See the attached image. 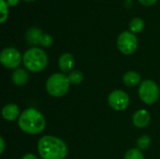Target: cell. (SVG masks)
Returning <instances> with one entry per match:
<instances>
[{"instance_id":"6da1fadb","label":"cell","mask_w":160,"mask_h":159,"mask_svg":"<svg viewBox=\"0 0 160 159\" xmlns=\"http://www.w3.org/2000/svg\"><path fill=\"white\" fill-rule=\"evenodd\" d=\"M38 151L42 159H65L68 156V146L65 142L50 135L38 141Z\"/></svg>"},{"instance_id":"7a4b0ae2","label":"cell","mask_w":160,"mask_h":159,"mask_svg":"<svg viewBox=\"0 0 160 159\" xmlns=\"http://www.w3.org/2000/svg\"><path fill=\"white\" fill-rule=\"evenodd\" d=\"M18 126L24 133L37 135L44 130L46 121L40 112L34 108H29L23 111L20 115Z\"/></svg>"},{"instance_id":"3957f363","label":"cell","mask_w":160,"mask_h":159,"mask_svg":"<svg viewBox=\"0 0 160 159\" xmlns=\"http://www.w3.org/2000/svg\"><path fill=\"white\" fill-rule=\"evenodd\" d=\"M24 67L31 72H40L48 66V55L40 48H31L22 56Z\"/></svg>"},{"instance_id":"277c9868","label":"cell","mask_w":160,"mask_h":159,"mask_svg":"<svg viewBox=\"0 0 160 159\" xmlns=\"http://www.w3.org/2000/svg\"><path fill=\"white\" fill-rule=\"evenodd\" d=\"M69 85L70 82L68 76L63 73H54L48 78L46 82V90L52 97H61L68 92Z\"/></svg>"},{"instance_id":"5b68a950","label":"cell","mask_w":160,"mask_h":159,"mask_svg":"<svg viewBox=\"0 0 160 159\" xmlns=\"http://www.w3.org/2000/svg\"><path fill=\"white\" fill-rule=\"evenodd\" d=\"M159 87L152 80H144L141 82L139 96L142 102L151 105L156 103L159 98Z\"/></svg>"},{"instance_id":"8992f818","label":"cell","mask_w":160,"mask_h":159,"mask_svg":"<svg viewBox=\"0 0 160 159\" xmlns=\"http://www.w3.org/2000/svg\"><path fill=\"white\" fill-rule=\"evenodd\" d=\"M117 48L125 55L135 52L138 48V38L135 34L129 31L121 33L117 38Z\"/></svg>"},{"instance_id":"52a82bcc","label":"cell","mask_w":160,"mask_h":159,"mask_svg":"<svg viewBox=\"0 0 160 159\" xmlns=\"http://www.w3.org/2000/svg\"><path fill=\"white\" fill-rule=\"evenodd\" d=\"M22 55L20 53V52L15 49V48H5L0 54V61L1 64L7 67V68H10V69H15L17 68L21 63H22Z\"/></svg>"},{"instance_id":"ba28073f","label":"cell","mask_w":160,"mask_h":159,"mask_svg":"<svg viewBox=\"0 0 160 159\" xmlns=\"http://www.w3.org/2000/svg\"><path fill=\"white\" fill-rule=\"evenodd\" d=\"M108 103L112 109L115 111H123L126 110L129 105V97L122 90H115L110 94L108 97Z\"/></svg>"},{"instance_id":"9c48e42d","label":"cell","mask_w":160,"mask_h":159,"mask_svg":"<svg viewBox=\"0 0 160 159\" xmlns=\"http://www.w3.org/2000/svg\"><path fill=\"white\" fill-rule=\"evenodd\" d=\"M151 121V116L146 110H139L136 112L132 117L133 125L138 128L146 127Z\"/></svg>"},{"instance_id":"30bf717a","label":"cell","mask_w":160,"mask_h":159,"mask_svg":"<svg viewBox=\"0 0 160 159\" xmlns=\"http://www.w3.org/2000/svg\"><path fill=\"white\" fill-rule=\"evenodd\" d=\"M58 65L63 72H69L75 66V58L71 53L65 52L60 56Z\"/></svg>"},{"instance_id":"8fae6325","label":"cell","mask_w":160,"mask_h":159,"mask_svg":"<svg viewBox=\"0 0 160 159\" xmlns=\"http://www.w3.org/2000/svg\"><path fill=\"white\" fill-rule=\"evenodd\" d=\"M2 115L8 122L15 121L20 115V110L16 104H7L2 109Z\"/></svg>"},{"instance_id":"7c38bea8","label":"cell","mask_w":160,"mask_h":159,"mask_svg":"<svg viewBox=\"0 0 160 159\" xmlns=\"http://www.w3.org/2000/svg\"><path fill=\"white\" fill-rule=\"evenodd\" d=\"M141 81H142L141 75L135 71H128L123 76V82L128 87H134L139 83L141 84Z\"/></svg>"},{"instance_id":"4fadbf2b","label":"cell","mask_w":160,"mask_h":159,"mask_svg":"<svg viewBox=\"0 0 160 159\" xmlns=\"http://www.w3.org/2000/svg\"><path fill=\"white\" fill-rule=\"evenodd\" d=\"M28 79H29V76H28V73L26 72L25 69L17 68L12 73V82L16 85L22 86V85L25 84L27 82Z\"/></svg>"},{"instance_id":"5bb4252c","label":"cell","mask_w":160,"mask_h":159,"mask_svg":"<svg viewBox=\"0 0 160 159\" xmlns=\"http://www.w3.org/2000/svg\"><path fill=\"white\" fill-rule=\"evenodd\" d=\"M41 35H42V31L40 29L36 28V27L30 28L27 31V33H26V37H26V41L29 44H32V45L38 44Z\"/></svg>"},{"instance_id":"9a60e30c","label":"cell","mask_w":160,"mask_h":159,"mask_svg":"<svg viewBox=\"0 0 160 159\" xmlns=\"http://www.w3.org/2000/svg\"><path fill=\"white\" fill-rule=\"evenodd\" d=\"M143 28H144V22L142 19L139 17L133 18L129 22V29H130V32H132L133 34L142 32Z\"/></svg>"},{"instance_id":"2e32d148","label":"cell","mask_w":160,"mask_h":159,"mask_svg":"<svg viewBox=\"0 0 160 159\" xmlns=\"http://www.w3.org/2000/svg\"><path fill=\"white\" fill-rule=\"evenodd\" d=\"M68 79H69L70 83L80 84L83 80V74L80 70H73L69 73Z\"/></svg>"},{"instance_id":"e0dca14e","label":"cell","mask_w":160,"mask_h":159,"mask_svg":"<svg viewBox=\"0 0 160 159\" xmlns=\"http://www.w3.org/2000/svg\"><path fill=\"white\" fill-rule=\"evenodd\" d=\"M125 159H144V156L140 149L132 148L126 153Z\"/></svg>"},{"instance_id":"ac0fdd59","label":"cell","mask_w":160,"mask_h":159,"mask_svg":"<svg viewBox=\"0 0 160 159\" xmlns=\"http://www.w3.org/2000/svg\"><path fill=\"white\" fill-rule=\"evenodd\" d=\"M150 143H151V138L148 135H143V136L140 137L137 142V145L140 150L147 149L150 146Z\"/></svg>"},{"instance_id":"d6986e66","label":"cell","mask_w":160,"mask_h":159,"mask_svg":"<svg viewBox=\"0 0 160 159\" xmlns=\"http://www.w3.org/2000/svg\"><path fill=\"white\" fill-rule=\"evenodd\" d=\"M0 2H1L0 3L1 4L0 5V9H1V14H2L1 15L0 22H1V23H3L8 19V3L5 0H1Z\"/></svg>"},{"instance_id":"ffe728a7","label":"cell","mask_w":160,"mask_h":159,"mask_svg":"<svg viewBox=\"0 0 160 159\" xmlns=\"http://www.w3.org/2000/svg\"><path fill=\"white\" fill-rule=\"evenodd\" d=\"M53 42L52 37L49 34H42L39 37L38 43L42 45L43 47H50Z\"/></svg>"},{"instance_id":"44dd1931","label":"cell","mask_w":160,"mask_h":159,"mask_svg":"<svg viewBox=\"0 0 160 159\" xmlns=\"http://www.w3.org/2000/svg\"><path fill=\"white\" fill-rule=\"evenodd\" d=\"M142 5L143 6H146V7H149V6H153L157 3L158 0H138Z\"/></svg>"},{"instance_id":"7402d4cb","label":"cell","mask_w":160,"mask_h":159,"mask_svg":"<svg viewBox=\"0 0 160 159\" xmlns=\"http://www.w3.org/2000/svg\"><path fill=\"white\" fill-rule=\"evenodd\" d=\"M0 144H1V150H0V154H3L5 151V141L3 139V137L0 138Z\"/></svg>"},{"instance_id":"603a6c76","label":"cell","mask_w":160,"mask_h":159,"mask_svg":"<svg viewBox=\"0 0 160 159\" xmlns=\"http://www.w3.org/2000/svg\"><path fill=\"white\" fill-rule=\"evenodd\" d=\"M7 3L10 7H14L19 3V0H7Z\"/></svg>"},{"instance_id":"cb8c5ba5","label":"cell","mask_w":160,"mask_h":159,"mask_svg":"<svg viewBox=\"0 0 160 159\" xmlns=\"http://www.w3.org/2000/svg\"><path fill=\"white\" fill-rule=\"evenodd\" d=\"M22 159H38V157L33 154H27V155L23 156Z\"/></svg>"},{"instance_id":"d4e9b609","label":"cell","mask_w":160,"mask_h":159,"mask_svg":"<svg viewBox=\"0 0 160 159\" xmlns=\"http://www.w3.org/2000/svg\"><path fill=\"white\" fill-rule=\"evenodd\" d=\"M24 1H26V2H32V1H35V0H24Z\"/></svg>"}]
</instances>
